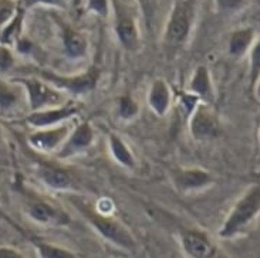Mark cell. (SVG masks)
<instances>
[{"label": "cell", "instance_id": "7402d4cb", "mask_svg": "<svg viewBox=\"0 0 260 258\" xmlns=\"http://www.w3.org/2000/svg\"><path fill=\"white\" fill-rule=\"evenodd\" d=\"M23 10H17V13L14 14L12 17V20L7 23V26L3 28L2 35H0V42L5 46H9L12 43L17 42L19 40V34H20L21 23H23Z\"/></svg>", "mask_w": 260, "mask_h": 258}, {"label": "cell", "instance_id": "ac0fdd59", "mask_svg": "<svg viewBox=\"0 0 260 258\" xmlns=\"http://www.w3.org/2000/svg\"><path fill=\"white\" fill-rule=\"evenodd\" d=\"M107 145H108V152L113 161L127 170H134L137 168V159L134 155L133 149L124 140V138L117 132H110L107 136Z\"/></svg>", "mask_w": 260, "mask_h": 258}, {"label": "cell", "instance_id": "5bb4252c", "mask_svg": "<svg viewBox=\"0 0 260 258\" xmlns=\"http://www.w3.org/2000/svg\"><path fill=\"white\" fill-rule=\"evenodd\" d=\"M60 28H61V46H63L64 56L70 61L84 60L90 51V43L87 35L63 21L60 23Z\"/></svg>", "mask_w": 260, "mask_h": 258}, {"label": "cell", "instance_id": "e575fe53", "mask_svg": "<svg viewBox=\"0 0 260 258\" xmlns=\"http://www.w3.org/2000/svg\"><path fill=\"white\" fill-rule=\"evenodd\" d=\"M0 142H2V129H0Z\"/></svg>", "mask_w": 260, "mask_h": 258}, {"label": "cell", "instance_id": "603a6c76", "mask_svg": "<svg viewBox=\"0 0 260 258\" xmlns=\"http://www.w3.org/2000/svg\"><path fill=\"white\" fill-rule=\"evenodd\" d=\"M260 78V37L256 39L252 46V49L249 51V85L250 90H253V87Z\"/></svg>", "mask_w": 260, "mask_h": 258}, {"label": "cell", "instance_id": "2e32d148", "mask_svg": "<svg viewBox=\"0 0 260 258\" xmlns=\"http://www.w3.org/2000/svg\"><path fill=\"white\" fill-rule=\"evenodd\" d=\"M172 101H174V92L169 84L164 78H156L154 80L147 94V102L149 109L154 112L156 117H165L171 108H172Z\"/></svg>", "mask_w": 260, "mask_h": 258}, {"label": "cell", "instance_id": "8fae6325", "mask_svg": "<svg viewBox=\"0 0 260 258\" xmlns=\"http://www.w3.org/2000/svg\"><path fill=\"white\" fill-rule=\"evenodd\" d=\"M78 114L80 108L74 102H64L57 106L33 111L28 117H26L24 122L35 129H44L67 124L73 118H76Z\"/></svg>", "mask_w": 260, "mask_h": 258}, {"label": "cell", "instance_id": "52a82bcc", "mask_svg": "<svg viewBox=\"0 0 260 258\" xmlns=\"http://www.w3.org/2000/svg\"><path fill=\"white\" fill-rule=\"evenodd\" d=\"M179 244L188 258H232L208 233L198 229L179 231Z\"/></svg>", "mask_w": 260, "mask_h": 258}, {"label": "cell", "instance_id": "f546056e", "mask_svg": "<svg viewBox=\"0 0 260 258\" xmlns=\"http://www.w3.org/2000/svg\"><path fill=\"white\" fill-rule=\"evenodd\" d=\"M69 3H71V0H26V6L44 5V6L66 7Z\"/></svg>", "mask_w": 260, "mask_h": 258}, {"label": "cell", "instance_id": "4fadbf2b", "mask_svg": "<svg viewBox=\"0 0 260 258\" xmlns=\"http://www.w3.org/2000/svg\"><path fill=\"white\" fill-rule=\"evenodd\" d=\"M27 214L36 223L43 226L63 227L70 224V216L63 209L46 200H33L27 206Z\"/></svg>", "mask_w": 260, "mask_h": 258}, {"label": "cell", "instance_id": "e0dca14e", "mask_svg": "<svg viewBox=\"0 0 260 258\" xmlns=\"http://www.w3.org/2000/svg\"><path fill=\"white\" fill-rule=\"evenodd\" d=\"M186 91L199 98L201 102L213 104V101L216 98V91H215V84L212 80L211 70L206 65L201 64L193 70L189 81H188Z\"/></svg>", "mask_w": 260, "mask_h": 258}, {"label": "cell", "instance_id": "8992f818", "mask_svg": "<svg viewBox=\"0 0 260 258\" xmlns=\"http://www.w3.org/2000/svg\"><path fill=\"white\" fill-rule=\"evenodd\" d=\"M188 129L192 139L199 143L218 139L222 135V122L212 104L199 102L188 117Z\"/></svg>", "mask_w": 260, "mask_h": 258}, {"label": "cell", "instance_id": "4316f807", "mask_svg": "<svg viewBox=\"0 0 260 258\" xmlns=\"http://www.w3.org/2000/svg\"><path fill=\"white\" fill-rule=\"evenodd\" d=\"M14 56L12 50L5 44H0V74H6L13 68Z\"/></svg>", "mask_w": 260, "mask_h": 258}, {"label": "cell", "instance_id": "277c9868", "mask_svg": "<svg viewBox=\"0 0 260 258\" xmlns=\"http://www.w3.org/2000/svg\"><path fill=\"white\" fill-rule=\"evenodd\" d=\"M101 77V71L97 67H90L81 74L64 76L57 74L54 71H40V78L46 83L53 85L54 88L61 91L63 94H69L74 98L85 97L97 90Z\"/></svg>", "mask_w": 260, "mask_h": 258}, {"label": "cell", "instance_id": "d4e9b609", "mask_svg": "<svg viewBox=\"0 0 260 258\" xmlns=\"http://www.w3.org/2000/svg\"><path fill=\"white\" fill-rule=\"evenodd\" d=\"M249 0H215V6L219 13L235 14L246 7Z\"/></svg>", "mask_w": 260, "mask_h": 258}, {"label": "cell", "instance_id": "3957f363", "mask_svg": "<svg viewBox=\"0 0 260 258\" xmlns=\"http://www.w3.org/2000/svg\"><path fill=\"white\" fill-rule=\"evenodd\" d=\"M260 216V183L245 190L219 229V237L229 240L246 233Z\"/></svg>", "mask_w": 260, "mask_h": 258}, {"label": "cell", "instance_id": "d6a6232c", "mask_svg": "<svg viewBox=\"0 0 260 258\" xmlns=\"http://www.w3.org/2000/svg\"><path fill=\"white\" fill-rule=\"evenodd\" d=\"M252 91H253V94L256 95V98L260 101V78L257 80V83H256V85H254Z\"/></svg>", "mask_w": 260, "mask_h": 258}, {"label": "cell", "instance_id": "1f68e13d", "mask_svg": "<svg viewBox=\"0 0 260 258\" xmlns=\"http://www.w3.org/2000/svg\"><path fill=\"white\" fill-rule=\"evenodd\" d=\"M0 258H24L23 254L10 247H0Z\"/></svg>", "mask_w": 260, "mask_h": 258}, {"label": "cell", "instance_id": "cb8c5ba5", "mask_svg": "<svg viewBox=\"0 0 260 258\" xmlns=\"http://www.w3.org/2000/svg\"><path fill=\"white\" fill-rule=\"evenodd\" d=\"M19 104V94L14 91L12 85L6 84L0 80V111H12Z\"/></svg>", "mask_w": 260, "mask_h": 258}, {"label": "cell", "instance_id": "7c38bea8", "mask_svg": "<svg viewBox=\"0 0 260 258\" xmlns=\"http://www.w3.org/2000/svg\"><path fill=\"white\" fill-rule=\"evenodd\" d=\"M71 128L73 125L67 122L53 128L36 129L35 132L28 135V145L40 154H54L67 139Z\"/></svg>", "mask_w": 260, "mask_h": 258}, {"label": "cell", "instance_id": "5b68a950", "mask_svg": "<svg viewBox=\"0 0 260 258\" xmlns=\"http://www.w3.org/2000/svg\"><path fill=\"white\" fill-rule=\"evenodd\" d=\"M114 13V33L125 51L135 53L141 47V33L134 12L124 0H110Z\"/></svg>", "mask_w": 260, "mask_h": 258}, {"label": "cell", "instance_id": "d590c367", "mask_svg": "<svg viewBox=\"0 0 260 258\" xmlns=\"http://www.w3.org/2000/svg\"><path fill=\"white\" fill-rule=\"evenodd\" d=\"M259 148H260V131H259Z\"/></svg>", "mask_w": 260, "mask_h": 258}, {"label": "cell", "instance_id": "30bf717a", "mask_svg": "<svg viewBox=\"0 0 260 258\" xmlns=\"http://www.w3.org/2000/svg\"><path fill=\"white\" fill-rule=\"evenodd\" d=\"M95 131L88 121H83L77 125H73L67 139L56 152V158L60 161H69L78 155L87 152L94 145Z\"/></svg>", "mask_w": 260, "mask_h": 258}, {"label": "cell", "instance_id": "44dd1931", "mask_svg": "<svg viewBox=\"0 0 260 258\" xmlns=\"http://www.w3.org/2000/svg\"><path fill=\"white\" fill-rule=\"evenodd\" d=\"M117 112H118L120 119L129 122V121H134L140 115V104L135 101V98L128 95V94L121 95L118 98V102H117Z\"/></svg>", "mask_w": 260, "mask_h": 258}, {"label": "cell", "instance_id": "9c48e42d", "mask_svg": "<svg viewBox=\"0 0 260 258\" xmlns=\"http://www.w3.org/2000/svg\"><path fill=\"white\" fill-rule=\"evenodd\" d=\"M171 183L181 195L199 193L215 185V176L204 168H182L174 166L169 169Z\"/></svg>", "mask_w": 260, "mask_h": 258}, {"label": "cell", "instance_id": "83f0119b", "mask_svg": "<svg viewBox=\"0 0 260 258\" xmlns=\"http://www.w3.org/2000/svg\"><path fill=\"white\" fill-rule=\"evenodd\" d=\"M16 14V7L10 0H0V26L9 23Z\"/></svg>", "mask_w": 260, "mask_h": 258}, {"label": "cell", "instance_id": "ba28073f", "mask_svg": "<svg viewBox=\"0 0 260 258\" xmlns=\"http://www.w3.org/2000/svg\"><path fill=\"white\" fill-rule=\"evenodd\" d=\"M17 84L23 87V90L26 91V95L28 99V106L31 112L40 111L44 108H51L61 105L66 101V95L61 91L54 88L53 85L46 83L42 78H17L16 80Z\"/></svg>", "mask_w": 260, "mask_h": 258}, {"label": "cell", "instance_id": "6da1fadb", "mask_svg": "<svg viewBox=\"0 0 260 258\" xmlns=\"http://www.w3.org/2000/svg\"><path fill=\"white\" fill-rule=\"evenodd\" d=\"M199 0H175L165 23L162 46L168 58H175L189 43L195 27Z\"/></svg>", "mask_w": 260, "mask_h": 258}, {"label": "cell", "instance_id": "f1b7e54d", "mask_svg": "<svg viewBox=\"0 0 260 258\" xmlns=\"http://www.w3.org/2000/svg\"><path fill=\"white\" fill-rule=\"evenodd\" d=\"M94 207H95V210H97L99 213L106 214V216H113L114 209H115L113 200L108 199V197H101L99 202L94 204Z\"/></svg>", "mask_w": 260, "mask_h": 258}, {"label": "cell", "instance_id": "9a60e30c", "mask_svg": "<svg viewBox=\"0 0 260 258\" xmlns=\"http://www.w3.org/2000/svg\"><path fill=\"white\" fill-rule=\"evenodd\" d=\"M39 179L44 186H47L54 192H64V193H76L77 186L76 181L67 173L64 169L50 163H40L37 169Z\"/></svg>", "mask_w": 260, "mask_h": 258}, {"label": "cell", "instance_id": "4dcf8cb0", "mask_svg": "<svg viewBox=\"0 0 260 258\" xmlns=\"http://www.w3.org/2000/svg\"><path fill=\"white\" fill-rule=\"evenodd\" d=\"M137 2L141 6L144 16L147 17V20H149V17H152V13H154L155 0H137Z\"/></svg>", "mask_w": 260, "mask_h": 258}, {"label": "cell", "instance_id": "836d02e7", "mask_svg": "<svg viewBox=\"0 0 260 258\" xmlns=\"http://www.w3.org/2000/svg\"><path fill=\"white\" fill-rule=\"evenodd\" d=\"M71 3L74 7H80L83 5V0H71Z\"/></svg>", "mask_w": 260, "mask_h": 258}, {"label": "cell", "instance_id": "d6986e66", "mask_svg": "<svg viewBox=\"0 0 260 258\" xmlns=\"http://www.w3.org/2000/svg\"><path fill=\"white\" fill-rule=\"evenodd\" d=\"M254 40H256V33L252 27L233 30L228 40V51L233 58H240L249 54Z\"/></svg>", "mask_w": 260, "mask_h": 258}, {"label": "cell", "instance_id": "ffe728a7", "mask_svg": "<svg viewBox=\"0 0 260 258\" xmlns=\"http://www.w3.org/2000/svg\"><path fill=\"white\" fill-rule=\"evenodd\" d=\"M33 244H35L36 251H37L40 258H78L69 248H64V247H60V245L40 241V240L35 241Z\"/></svg>", "mask_w": 260, "mask_h": 258}, {"label": "cell", "instance_id": "7a4b0ae2", "mask_svg": "<svg viewBox=\"0 0 260 258\" xmlns=\"http://www.w3.org/2000/svg\"><path fill=\"white\" fill-rule=\"evenodd\" d=\"M69 202L84 217L85 222L108 243H111L121 250H127V251L137 250V241L131 234V231L118 220H115L113 216H106V214L99 213L94 207V204L76 193H70Z\"/></svg>", "mask_w": 260, "mask_h": 258}, {"label": "cell", "instance_id": "484cf974", "mask_svg": "<svg viewBox=\"0 0 260 258\" xmlns=\"http://www.w3.org/2000/svg\"><path fill=\"white\" fill-rule=\"evenodd\" d=\"M87 10L100 17H108L111 12V2L110 0H85Z\"/></svg>", "mask_w": 260, "mask_h": 258}]
</instances>
